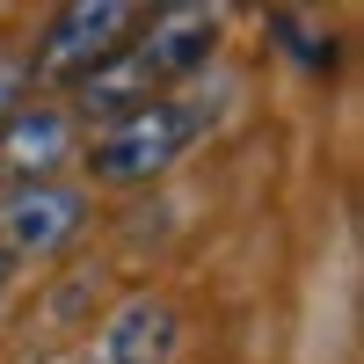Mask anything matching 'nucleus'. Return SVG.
I'll use <instances>...</instances> for the list:
<instances>
[{"label":"nucleus","instance_id":"0eeeda50","mask_svg":"<svg viewBox=\"0 0 364 364\" xmlns=\"http://www.w3.org/2000/svg\"><path fill=\"white\" fill-rule=\"evenodd\" d=\"M0 277H8V255H0Z\"/></svg>","mask_w":364,"mask_h":364},{"label":"nucleus","instance_id":"423d86ee","mask_svg":"<svg viewBox=\"0 0 364 364\" xmlns=\"http://www.w3.org/2000/svg\"><path fill=\"white\" fill-rule=\"evenodd\" d=\"M15 80H22L15 66H0V124H8V109H15Z\"/></svg>","mask_w":364,"mask_h":364},{"label":"nucleus","instance_id":"20e7f679","mask_svg":"<svg viewBox=\"0 0 364 364\" xmlns=\"http://www.w3.org/2000/svg\"><path fill=\"white\" fill-rule=\"evenodd\" d=\"M102 350H109V364H168V350H175V314L154 306V299H132V306L109 321Z\"/></svg>","mask_w":364,"mask_h":364},{"label":"nucleus","instance_id":"7ed1b4c3","mask_svg":"<svg viewBox=\"0 0 364 364\" xmlns=\"http://www.w3.org/2000/svg\"><path fill=\"white\" fill-rule=\"evenodd\" d=\"M80 211H87V204H80L73 190H51V182H37V190H22V197L0 204V233H8L15 255H51L58 240L80 226ZM8 248H0V255H8Z\"/></svg>","mask_w":364,"mask_h":364},{"label":"nucleus","instance_id":"f03ea898","mask_svg":"<svg viewBox=\"0 0 364 364\" xmlns=\"http://www.w3.org/2000/svg\"><path fill=\"white\" fill-rule=\"evenodd\" d=\"M124 22H132V8H117V0H80V8H66V15L51 22L44 51H37V73L87 80L109 51H124Z\"/></svg>","mask_w":364,"mask_h":364},{"label":"nucleus","instance_id":"39448f33","mask_svg":"<svg viewBox=\"0 0 364 364\" xmlns=\"http://www.w3.org/2000/svg\"><path fill=\"white\" fill-rule=\"evenodd\" d=\"M8 154H15V168H51L58 154H66V117H58V109L15 117V124H8Z\"/></svg>","mask_w":364,"mask_h":364},{"label":"nucleus","instance_id":"f257e3e1","mask_svg":"<svg viewBox=\"0 0 364 364\" xmlns=\"http://www.w3.org/2000/svg\"><path fill=\"white\" fill-rule=\"evenodd\" d=\"M197 124H204V117L182 109V102H146V109H132V117H117L109 139L87 146V168H95L102 182H139V175L168 168L182 146L197 139Z\"/></svg>","mask_w":364,"mask_h":364}]
</instances>
